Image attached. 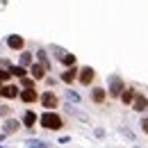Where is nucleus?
Returning <instances> with one entry per match:
<instances>
[{"label": "nucleus", "mask_w": 148, "mask_h": 148, "mask_svg": "<svg viewBox=\"0 0 148 148\" xmlns=\"http://www.w3.org/2000/svg\"><path fill=\"white\" fill-rule=\"evenodd\" d=\"M39 123H41L43 130H50V132H57V130L64 128V119H62L55 110H46L39 116Z\"/></svg>", "instance_id": "f257e3e1"}, {"label": "nucleus", "mask_w": 148, "mask_h": 148, "mask_svg": "<svg viewBox=\"0 0 148 148\" xmlns=\"http://www.w3.org/2000/svg\"><path fill=\"white\" fill-rule=\"evenodd\" d=\"M125 89V82L121 80V75H110V87H107V96L114 98V100H119L121 98V93Z\"/></svg>", "instance_id": "f03ea898"}, {"label": "nucleus", "mask_w": 148, "mask_h": 148, "mask_svg": "<svg viewBox=\"0 0 148 148\" xmlns=\"http://www.w3.org/2000/svg\"><path fill=\"white\" fill-rule=\"evenodd\" d=\"M93 80H96V71H93L91 66H82V69L77 71V82H80L82 87H91Z\"/></svg>", "instance_id": "7ed1b4c3"}, {"label": "nucleus", "mask_w": 148, "mask_h": 148, "mask_svg": "<svg viewBox=\"0 0 148 148\" xmlns=\"http://www.w3.org/2000/svg\"><path fill=\"white\" fill-rule=\"evenodd\" d=\"M39 103H41L46 110H57V107H59V98H57L55 91H43L39 96Z\"/></svg>", "instance_id": "20e7f679"}, {"label": "nucleus", "mask_w": 148, "mask_h": 148, "mask_svg": "<svg viewBox=\"0 0 148 148\" xmlns=\"http://www.w3.org/2000/svg\"><path fill=\"white\" fill-rule=\"evenodd\" d=\"M18 100H21V103H25V105H34V103H39L37 89H34V87H25V89H21Z\"/></svg>", "instance_id": "39448f33"}, {"label": "nucleus", "mask_w": 148, "mask_h": 148, "mask_svg": "<svg viewBox=\"0 0 148 148\" xmlns=\"http://www.w3.org/2000/svg\"><path fill=\"white\" fill-rule=\"evenodd\" d=\"M21 89L16 84H9V82H5V84H0V98H5V100H14V98H18Z\"/></svg>", "instance_id": "423d86ee"}, {"label": "nucleus", "mask_w": 148, "mask_h": 148, "mask_svg": "<svg viewBox=\"0 0 148 148\" xmlns=\"http://www.w3.org/2000/svg\"><path fill=\"white\" fill-rule=\"evenodd\" d=\"M89 98H91L93 105H103V103H107V89H103V87H91V91H89Z\"/></svg>", "instance_id": "0eeeda50"}, {"label": "nucleus", "mask_w": 148, "mask_h": 148, "mask_svg": "<svg viewBox=\"0 0 148 148\" xmlns=\"http://www.w3.org/2000/svg\"><path fill=\"white\" fill-rule=\"evenodd\" d=\"M130 107L137 112V114H139V112H146L148 110V96L144 91H137V96H134V100H132Z\"/></svg>", "instance_id": "6e6552de"}, {"label": "nucleus", "mask_w": 148, "mask_h": 148, "mask_svg": "<svg viewBox=\"0 0 148 148\" xmlns=\"http://www.w3.org/2000/svg\"><path fill=\"white\" fill-rule=\"evenodd\" d=\"M5 43H7V48H12V50H18V53L25 50V39L21 37V34H9Z\"/></svg>", "instance_id": "1a4fd4ad"}, {"label": "nucleus", "mask_w": 148, "mask_h": 148, "mask_svg": "<svg viewBox=\"0 0 148 148\" xmlns=\"http://www.w3.org/2000/svg\"><path fill=\"white\" fill-rule=\"evenodd\" d=\"M77 71H80V69H75V66H69L64 73L59 75V80H62V82H66V84H73L75 80H77Z\"/></svg>", "instance_id": "9d476101"}, {"label": "nucleus", "mask_w": 148, "mask_h": 148, "mask_svg": "<svg viewBox=\"0 0 148 148\" xmlns=\"http://www.w3.org/2000/svg\"><path fill=\"white\" fill-rule=\"evenodd\" d=\"M46 71H48V69H46V66H43V64H34V62H32V64H30V73H32V77H34V80H43V77H46Z\"/></svg>", "instance_id": "9b49d317"}, {"label": "nucleus", "mask_w": 148, "mask_h": 148, "mask_svg": "<svg viewBox=\"0 0 148 148\" xmlns=\"http://www.w3.org/2000/svg\"><path fill=\"white\" fill-rule=\"evenodd\" d=\"M18 130H21V123L16 119H7L5 125H2V132H5V134H16Z\"/></svg>", "instance_id": "f8f14e48"}, {"label": "nucleus", "mask_w": 148, "mask_h": 148, "mask_svg": "<svg viewBox=\"0 0 148 148\" xmlns=\"http://www.w3.org/2000/svg\"><path fill=\"white\" fill-rule=\"evenodd\" d=\"M134 96H137V89H134V87H125L119 100H121L123 105H132V100H134Z\"/></svg>", "instance_id": "ddd939ff"}, {"label": "nucleus", "mask_w": 148, "mask_h": 148, "mask_svg": "<svg viewBox=\"0 0 148 148\" xmlns=\"http://www.w3.org/2000/svg\"><path fill=\"white\" fill-rule=\"evenodd\" d=\"M59 55H57V59H59V64H64L66 69L69 66H75V55H71V53H64V50H57Z\"/></svg>", "instance_id": "4468645a"}, {"label": "nucleus", "mask_w": 148, "mask_h": 148, "mask_svg": "<svg viewBox=\"0 0 148 148\" xmlns=\"http://www.w3.org/2000/svg\"><path fill=\"white\" fill-rule=\"evenodd\" d=\"M37 121H39V116L32 110H27L25 114H23V125H25V128H34V123H37Z\"/></svg>", "instance_id": "2eb2a0df"}, {"label": "nucleus", "mask_w": 148, "mask_h": 148, "mask_svg": "<svg viewBox=\"0 0 148 148\" xmlns=\"http://www.w3.org/2000/svg\"><path fill=\"white\" fill-rule=\"evenodd\" d=\"M32 64V53H27V50H21V59H18V66H30Z\"/></svg>", "instance_id": "dca6fc26"}, {"label": "nucleus", "mask_w": 148, "mask_h": 148, "mask_svg": "<svg viewBox=\"0 0 148 148\" xmlns=\"http://www.w3.org/2000/svg\"><path fill=\"white\" fill-rule=\"evenodd\" d=\"M9 73L21 80V77H25V75H27V69H25V66H9Z\"/></svg>", "instance_id": "f3484780"}, {"label": "nucleus", "mask_w": 148, "mask_h": 148, "mask_svg": "<svg viewBox=\"0 0 148 148\" xmlns=\"http://www.w3.org/2000/svg\"><path fill=\"white\" fill-rule=\"evenodd\" d=\"M37 59H39V64H43L46 69H50V62H48V55H46V50H39V53H37Z\"/></svg>", "instance_id": "a211bd4d"}, {"label": "nucleus", "mask_w": 148, "mask_h": 148, "mask_svg": "<svg viewBox=\"0 0 148 148\" xmlns=\"http://www.w3.org/2000/svg\"><path fill=\"white\" fill-rule=\"evenodd\" d=\"M9 80H12V73L0 66V84H5V82H9Z\"/></svg>", "instance_id": "6ab92c4d"}, {"label": "nucleus", "mask_w": 148, "mask_h": 148, "mask_svg": "<svg viewBox=\"0 0 148 148\" xmlns=\"http://www.w3.org/2000/svg\"><path fill=\"white\" fill-rule=\"evenodd\" d=\"M34 82H37L34 77H27V75H25V77H21V84H23V89H25V87H34Z\"/></svg>", "instance_id": "aec40b11"}, {"label": "nucleus", "mask_w": 148, "mask_h": 148, "mask_svg": "<svg viewBox=\"0 0 148 148\" xmlns=\"http://www.w3.org/2000/svg\"><path fill=\"white\" fill-rule=\"evenodd\" d=\"M139 128H141V132L148 137V116H144V119H141V125H139Z\"/></svg>", "instance_id": "412c9836"}, {"label": "nucleus", "mask_w": 148, "mask_h": 148, "mask_svg": "<svg viewBox=\"0 0 148 148\" xmlns=\"http://www.w3.org/2000/svg\"><path fill=\"white\" fill-rule=\"evenodd\" d=\"M12 114V107L9 105H0V116H9Z\"/></svg>", "instance_id": "4be33fe9"}, {"label": "nucleus", "mask_w": 148, "mask_h": 148, "mask_svg": "<svg viewBox=\"0 0 148 148\" xmlns=\"http://www.w3.org/2000/svg\"><path fill=\"white\" fill-rule=\"evenodd\" d=\"M2 139H5V134H0V141H2Z\"/></svg>", "instance_id": "5701e85b"}]
</instances>
